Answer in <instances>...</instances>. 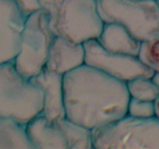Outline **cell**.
Wrapping results in <instances>:
<instances>
[{"instance_id": "cell-1", "label": "cell", "mask_w": 159, "mask_h": 149, "mask_svg": "<svg viewBox=\"0 0 159 149\" xmlns=\"http://www.w3.org/2000/svg\"><path fill=\"white\" fill-rule=\"evenodd\" d=\"M66 117L91 130L127 115L130 96L126 82L89 66L64 75Z\"/></svg>"}, {"instance_id": "cell-2", "label": "cell", "mask_w": 159, "mask_h": 149, "mask_svg": "<svg viewBox=\"0 0 159 149\" xmlns=\"http://www.w3.org/2000/svg\"><path fill=\"white\" fill-rule=\"evenodd\" d=\"M49 26L57 37L79 43L97 40L104 23L96 0H40Z\"/></svg>"}, {"instance_id": "cell-3", "label": "cell", "mask_w": 159, "mask_h": 149, "mask_svg": "<svg viewBox=\"0 0 159 149\" xmlns=\"http://www.w3.org/2000/svg\"><path fill=\"white\" fill-rule=\"evenodd\" d=\"M43 93L22 75L13 61L0 64V117L27 124L43 113Z\"/></svg>"}, {"instance_id": "cell-4", "label": "cell", "mask_w": 159, "mask_h": 149, "mask_svg": "<svg viewBox=\"0 0 159 149\" xmlns=\"http://www.w3.org/2000/svg\"><path fill=\"white\" fill-rule=\"evenodd\" d=\"M103 23L124 26L140 41L159 37V5L156 0H96Z\"/></svg>"}, {"instance_id": "cell-5", "label": "cell", "mask_w": 159, "mask_h": 149, "mask_svg": "<svg viewBox=\"0 0 159 149\" xmlns=\"http://www.w3.org/2000/svg\"><path fill=\"white\" fill-rule=\"evenodd\" d=\"M93 142L96 149L159 148V120L126 115L93 130Z\"/></svg>"}, {"instance_id": "cell-6", "label": "cell", "mask_w": 159, "mask_h": 149, "mask_svg": "<svg viewBox=\"0 0 159 149\" xmlns=\"http://www.w3.org/2000/svg\"><path fill=\"white\" fill-rule=\"evenodd\" d=\"M54 37L49 26V17L43 9L28 17L20 51L13 61L22 75L31 79L43 71Z\"/></svg>"}, {"instance_id": "cell-7", "label": "cell", "mask_w": 159, "mask_h": 149, "mask_svg": "<svg viewBox=\"0 0 159 149\" xmlns=\"http://www.w3.org/2000/svg\"><path fill=\"white\" fill-rule=\"evenodd\" d=\"M84 47L85 65L124 82L140 77L152 79L155 73L138 57L109 52L101 46L97 40L86 41L84 43Z\"/></svg>"}, {"instance_id": "cell-8", "label": "cell", "mask_w": 159, "mask_h": 149, "mask_svg": "<svg viewBox=\"0 0 159 149\" xmlns=\"http://www.w3.org/2000/svg\"><path fill=\"white\" fill-rule=\"evenodd\" d=\"M27 17L12 0H0V64L14 61Z\"/></svg>"}, {"instance_id": "cell-9", "label": "cell", "mask_w": 159, "mask_h": 149, "mask_svg": "<svg viewBox=\"0 0 159 149\" xmlns=\"http://www.w3.org/2000/svg\"><path fill=\"white\" fill-rule=\"evenodd\" d=\"M85 64L84 43L55 36L51 43L44 69L65 75Z\"/></svg>"}, {"instance_id": "cell-10", "label": "cell", "mask_w": 159, "mask_h": 149, "mask_svg": "<svg viewBox=\"0 0 159 149\" xmlns=\"http://www.w3.org/2000/svg\"><path fill=\"white\" fill-rule=\"evenodd\" d=\"M41 88L44 102L42 114L50 121L66 117L64 98V75L50 72L44 68L37 75L30 79Z\"/></svg>"}, {"instance_id": "cell-11", "label": "cell", "mask_w": 159, "mask_h": 149, "mask_svg": "<svg viewBox=\"0 0 159 149\" xmlns=\"http://www.w3.org/2000/svg\"><path fill=\"white\" fill-rule=\"evenodd\" d=\"M98 42L107 51L113 54L138 57L141 43L124 26L115 23H104Z\"/></svg>"}, {"instance_id": "cell-12", "label": "cell", "mask_w": 159, "mask_h": 149, "mask_svg": "<svg viewBox=\"0 0 159 149\" xmlns=\"http://www.w3.org/2000/svg\"><path fill=\"white\" fill-rule=\"evenodd\" d=\"M28 136L34 149H68L61 130L56 122L43 114L26 124Z\"/></svg>"}, {"instance_id": "cell-13", "label": "cell", "mask_w": 159, "mask_h": 149, "mask_svg": "<svg viewBox=\"0 0 159 149\" xmlns=\"http://www.w3.org/2000/svg\"><path fill=\"white\" fill-rule=\"evenodd\" d=\"M34 149L26 124L8 117H0V149Z\"/></svg>"}, {"instance_id": "cell-14", "label": "cell", "mask_w": 159, "mask_h": 149, "mask_svg": "<svg viewBox=\"0 0 159 149\" xmlns=\"http://www.w3.org/2000/svg\"><path fill=\"white\" fill-rule=\"evenodd\" d=\"M61 130L68 149H91L93 147V130L76 124L67 117L55 121Z\"/></svg>"}, {"instance_id": "cell-15", "label": "cell", "mask_w": 159, "mask_h": 149, "mask_svg": "<svg viewBox=\"0 0 159 149\" xmlns=\"http://www.w3.org/2000/svg\"><path fill=\"white\" fill-rule=\"evenodd\" d=\"M126 84L130 98L155 102L159 97V87L150 78H137Z\"/></svg>"}, {"instance_id": "cell-16", "label": "cell", "mask_w": 159, "mask_h": 149, "mask_svg": "<svg viewBox=\"0 0 159 149\" xmlns=\"http://www.w3.org/2000/svg\"><path fill=\"white\" fill-rule=\"evenodd\" d=\"M138 57L151 69L159 72V37L143 41Z\"/></svg>"}, {"instance_id": "cell-17", "label": "cell", "mask_w": 159, "mask_h": 149, "mask_svg": "<svg viewBox=\"0 0 159 149\" xmlns=\"http://www.w3.org/2000/svg\"><path fill=\"white\" fill-rule=\"evenodd\" d=\"M127 115L142 119L155 117V102H148L130 98L127 108Z\"/></svg>"}, {"instance_id": "cell-18", "label": "cell", "mask_w": 159, "mask_h": 149, "mask_svg": "<svg viewBox=\"0 0 159 149\" xmlns=\"http://www.w3.org/2000/svg\"><path fill=\"white\" fill-rule=\"evenodd\" d=\"M26 17H29L37 11L41 10L40 0H12Z\"/></svg>"}, {"instance_id": "cell-19", "label": "cell", "mask_w": 159, "mask_h": 149, "mask_svg": "<svg viewBox=\"0 0 159 149\" xmlns=\"http://www.w3.org/2000/svg\"><path fill=\"white\" fill-rule=\"evenodd\" d=\"M155 116L159 120V97L155 101Z\"/></svg>"}, {"instance_id": "cell-20", "label": "cell", "mask_w": 159, "mask_h": 149, "mask_svg": "<svg viewBox=\"0 0 159 149\" xmlns=\"http://www.w3.org/2000/svg\"><path fill=\"white\" fill-rule=\"evenodd\" d=\"M152 80L155 82L157 85L159 87V72H155L152 77Z\"/></svg>"}, {"instance_id": "cell-21", "label": "cell", "mask_w": 159, "mask_h": 149, "mask_svg": "<svg viewBox=\"0 0 159 149\" xmlns=\"http://www.w3.org/2000/svg\"><path fill=\"white\" fill-rule=\"evenodd\" d=\"M156 1H157V2H158V4L159 5V0H156Z\"/></svg>"}]
</instances>
